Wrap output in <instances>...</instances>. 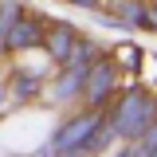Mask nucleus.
<instances>
[{
  "mask_svg": "<svg viewBox=\"0 0 157 157\" xmlns=\"http://www.w3.org/2000/svg\"><path fill=\"white\" fill-rule=\"evenodd\" d=\"M90 130H98V118L94 114H82V118H75L63 134L51 141V149H63V153H71V149H78L86 137H90Z\"/></svg>",
  "mask_w": 157,
  "mask_h": 157,
  "instance_id": "obj_1",
  "label": "nucleus"
},
{
  "mask_svg": "<svg viewBox=\"0 0 157 157\" xmlns=\"http://www.w3.org/2000/svg\"><path fill=\"white\" fill-rule=\"evenodd\" d=\"M75 4H78V8H94L98 0H75Z\"/></svg>",
  "mask_w": 157,
  "mask_h": 157,
  "instance_id": "obj_5",
  "label": "nucleus"
},
{
  "mask_svg": "<svg viewBox=\"0 0 157 157\" xmlns=\"http://www.w3.org/2000/svg\"><path fill=\"white\" fill-rule=\"evenodd\" d=\"M71 28H51V39H47V47H51V55L55 59H67L71 55Z\"/></svg>",
  "mask_w": 157,
  "mask_h": 157,
  "instance_id": "obj_4",
  "label": "nucleus"
},
{
  "mask_svg": "<svg viewBox=\"0 0 157 157\" xmlns=\"http://www.w3.org/2000/svg\"><path fill=\"white\" fill-rule=\"evenodd\" d=\"M39 20H20L16 28H8V39H4V47H28V43H39Z\"/></svg>",
  "mask_w": 157,
  "mask_h": 157,
  "instance_id": "obj_3",
  "label": "nucleus"
},
{
  "mask_svg": "<svg viewBox=\"0 0 157 157\" xmlns=\"http://www.w3.org/2000/svg\"><path fill=\"white\" fill-rule=\"evenodd\" d=\"M110 86H114V71H110V63H98L94 71L86 75V94H90V102H102V98L110 94Z\"/></svg>",
  "mask_w": 157,
  "mask_h": 157,
  "instance_id": "obj_2",
  "label": "nucleus"
}]
</instances>
